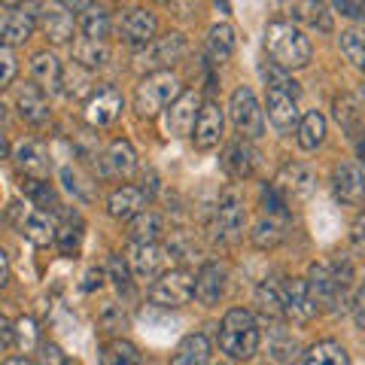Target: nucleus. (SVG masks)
Returning <instances> with one entry per match:
<instances>
[{
    "label": "nucleus",
    "instance_id": "nucleus-1",
    "mask_svg": "<svg viewBox=\"0 0 365 365\" xmlns=\"http://www.w3.org/2000/svg\"><path fill=\"white\" fill-rule=\"evenodd\" d=\"M350 262H314L304 283L319 311H338L350 304Z\"/></svg>",
    "mask_w": 365,
    "mask_h": 365
},
{
    "label": "nucleus",
    "instance_id": "nucleus-2",
    "mask_svg": "<svg viewBox=\"0 0 365 365\" xmlns=\"http://www.w3.org/2000/svg\"><path fill=\"white\" fill-rule=\"evenodd\" d=\"M265 52L283 71H302L311 64L314 46L295 21H271L265 28Z\"/></svg>",
    "mask_w": 365,
    "mask_h": 365
},
{
    "label": "nucleus",
    "instance_id": "nucleus-3",
    "mask_svg": "<svg viewBox=\"0 0 365 365\" xmlns=\"http://www.w3.org/2000/svg\"><path fill=\"white\" fill-rule=\"evenodd\" d=\"M259 323L256 317L244 311V307H232L225 317H222V326H220V347L222 353H228L232 359H253L256 350H259Z\"/></svg>",
    "mask_w": 365,
    "mask_h": 365
},
{
    "label": "nucleus",
    "instance_id": "nucleus-4",
    "mask_svg": "<svg viewBox=\"0 0 365 365\" xmlns=\"http://www.w3.org/2000/svg\"><path fill=\"white\" fill-rule=\"evenodd\" d=\"M180 95H182V86L170 71L146 73L134 91V110L140 119H155L158 113L174 104Z\"/></svg>",
    "mask_w": 365,
    "mask_h": 365
},
{
    "label": "nucleus",
    "instance_id": "nucleus-5",
    "mask_svg": "<svg viewBox=\"0 0 365 365\" xmlns=\"http://www.w3.org/2000/svg\"><path fill=\"white\" fill-rule=\"evenodd\" d=\"M195 295V274L186 268H170L150 287V302L155 307H182Z\"/></svg>",
    "mask_w": 365,
    "mask_h": 365
},
{
    "label": "nucleus",
    "instance_id": "nucleus-6",
    "mask_svg": "<svg viewBox=\"0 0 365 365\" xmlns=\"http://www.w3.org/2000/svg\"><path fill=\"white\" fill-rule=\"evenodd\" d=\"M228 116H232V125L244 140H259L265 134V116H262V107L250 86L235 88L232 101H228Z\"/></svg>",
    "mask_w": 365,
    "mask_h": 365
},
{
    "label": "nucleus",
    "instance_id": "nucleus-7",
    "mask_svg": "<svg viewBox=\"0 0 365 365\" xmlns=\"http://www.w3.org/2000/svg\"><path fill=\"white\" fill-rule=\"evenodd\" d=\"M247 228V210H244V198L235 189H228L225 195L216 204L213 213V237L220 244H235L244 237Z\"/></svg>",
    "mask_w": 365,
    "mask_h": 365
},
{
    "label": "nucleus",
    "instance_id": "nucleus-8",
    "mask_svg": "<svg viewBox=\"0 0 365 365\" xmlns=\"http://www.w3.org/2000/svg\"><path fill=\"white\" fill-rule=\"evenodd\" d=\"M182 55H186V37L177 31H168L162 37H155L146 49L140 52V67L150 73H158V71H170V64L182 61Z\"/></svg>",
    "mask_w": 365,
    "mask_h": 365
},
{
    "label": "nucleus",
    "instance_id": "nucleus-9",
    "mask_svg": "<svg viewBox=\"0 0 365 365\" xmlns=\"http://www.w3.org/2000/svg\"><path fill=\"white\" fill-rule=\"evenodd\" d=\"M122 113V95L116 86H98L91 88V95L86 98V119L95 128H107L119 119Z\"/></svg>",
    "mask_w": 365,
    "mask_h": 365
},
{
    "label": "nucleus",
    "instance_id": "nucleus-10",
    "mask_svg": "<svg viewBox=\"0 0 365 365\" xmlns=\"http://www.w3.org/2000/svg\"><path fill=\"white\" fill-rule=\"evenodd\" d=\"M274 189H277L283 198L304 201V198H311L317 192V174H314L311 165H302V162L283 165L277 180H274Z\"/></svg>",
    "mask_w": 365,
    "mask_h": 365
},
{
    "label": "nucleus",
    "instance_id": "nucleus-11",
    "mask_svg": "<svg viewBox=\"0 0 365 365\" xmlns=\"http://www.w3.org/2000/svg\"><path fill=\"white\" fill-rule=\"evenodd\" d=\"M317 314H319V307L311 299V292H307V283L299 277L283 280V319L304 326V323H311Z\"/></svg>",
    "mask_w": 365,
    "mask_h": 365
},
{
    "label": "nucleus",
    "instance_id": "nucleus-12",
    "mask_svg": "<svg viewBox=\"0 0 365 365\" xmlns=\"http://www.w3.org/2000/svg\"><path fill=\"white\" fill-rule=\"evenodd\" d=\"M13 213H16V222H19V232L28 237L31 244L37 247H46L55 241V235H58V225L52 222V216L40 210V207H21V204H13Z\"/></svg>",
    "mask_w": 365,
    "mask_h": 365
},
{
    "label": "nucleus",
    "instance_id": "nucleus-13",
    "mask_svg": "<svg viewBox=\"0 0 365 365\" xmlns=\"http://www.w3.org/2000/svg\"><path fill=\"white\" fill-rule=\"evenodd\" d=\"M295 98L299 95H292V91H283V88H268V101H265V107H268V122H271V128L277 131V134H292L295 128H299V107H295Z\"/></svg>",
    "mask_w": 365,
    "mask_h": 365
},
{
    "label": "nucleus",
    "instance_id": "nucleus-14",
    "mask_svg": "<svg viewBox=\"0 0 365 365\" xmlns=\"http://www.w3.org/2000/svg\"><path fill=\"white\" fill-rule=\"evenodd\" d=\"M155 28H158V21L155 16L150 13V9H128V13L122 16L119 21V34H122V40L134 46V49H146L153 40H155Z\"/></svg>",
    "mask_w": 365,
    "mask_h": 365
},
{
    "label": "nucleus",
    "instance_id": "nucleus-15",
    "mask_svg": "<svg viewBox=\"0 0 365 365\" xmlns=\"http://www.w3.org/2000/svg\"><path fill=\"white\" fill-rule=\"evenodd\" d=\"M198 110H201V98L195 91H182V95L168 107V116H165V128L170 137H186L192 128H195V119H198Z\"/></svg>",
    "mask_w": 365,
    "mask_h": 365
},
{
    "label": "nucleus",
    "instance_id": "nucleus-16",
    "mask_svg": "<svg viewBox=\"0 0 365 365\" xmlns=\"http://www.w3.org/2000/svg\"><path fill=\"white\" fill-rule=\"evenodd\" d=\"M332 192L344 204H362L365 198V174L356 162H341L332 170Z\"/></svg>",
    "mask_w": 365,
    "mask_h": 365
},
{
    "label": "nucleus",
    "instance_id": "nucleus-17",
    "mask_svg": "<svg viewBox=\"0 0 365 365\" xmlns=\"http://www.w3.org/2000/svg\"><path fill=\"white\" fill-rule=\"evenodd\" d=\"M192 140H195L198 150H213L222 137V110L216 101H201V110H198V119H195V128H192Z\"/></svg>",
    "mask_w": 365,
    "mask_h": 365
},
{
    "label": "nucleus",
    "instance_id": "nucleus-18",
    "mask_svg": "<svg viewBox=\"0 0 365 365\" xmlns=\"http://www.w3.org/2000/svg\"><path fill=\"white\" fill-rule=\"evenodd\" d=\"M283 13H287L295 25H307L317 31H332V19L323 0H280Z\"/></svg>",
    "mask_w": 365,
    "mask_h": 365
},
{
    "label": "nucleus",
    "instance_id": "nucleus-19",
    "mask_svg": "<svg viewBox=\"0 0 365 365\" xmlns=\"http://www.w3.org/2000/svg\"><path fill=\"white\" fill-rule=\"evenodd\" d=\"M13 162L25 177H40V180L49 177V168H52L49 153H46V146L40 140H21L13 150Z\"/></svg>",
    "mask_w": 365,
    "mask_h": 365
},
{
    "label": "nucleus",
    "instance_id": "nucleus-20",
    "mask_svg": "<svg viewBox=\"0 0 365 365\" xmlns=\"http://www.w3.org/2000/svg\"><path fill=\"white\" fill-rule=\"evenodd\" d=\"M225 292V268L216 265V262H207L201 265V271L195 274V299L201 304H216Z\"/></svg>",
    "mask_w": 365,
    "mask_h": 365
},
{
    "label": "nucleus",
    "instance_id": "nucleus-21",
    "mask_svg": "<svg viewBox=\"0 0 365 365\" xmlns=\"http://www.w3.org/2000/svg\"><path fill=\"white\" fill-rule=\"evenodd\" d=\"M16 107H19V116L31 125L49 122V101H46L43 88H37V86H21L16 91Z\"/></svg>",
    "mask_w": 365,
    "mask_h": 365
},
{
    "label": "nucleus",
    "instance_id": "nucleus-22",
    "mask_svg": "<svg viewBox=\"0 0 365 365\" xmlns=\"http://www.w3.org/2000/svg\"><path fill=\"white\" fill-rule=\"evenodd\" d=\"M34 25H37V19L28 9H16V13H9L4 21H0V46H21L31 40L34 34Z\"/></svg>",
    "mask_w": 365,
    "mask_h": 365
},
{
    "label": "nucleus",
    "instance_id": "nucleus-23",
    "mask_svg": "<svg viewBox=\"0 0 365 365\" xmlns=\"http://www.w3.org/2000/svg\"><path fill=\"white\" fill-rule=\"evenodd\" d=\"M143 204H146L143 189H137V186H119L107 198V213L113 216V220H134V216L143 210Z\"/></svg>",
    "mask_w": 365,
    "mask_h": 365
},
{
    "label": "nucleus",
    "instance_id": "nucleus-24",
    "mask_svg": "<svg viewBox=\"0 0 365 365\" xmlns=\"http://www.w3.org/2000/svg\"><path fill=\"white\" fill-rule=\"evenodd\" d=\"M256 150L250 146L247 140H237V143H232L225 150V155H222V168L232 174L235 180H247V177H253V170H256Z\"/></svg>",
    "mask_w": 365,
    "mask_h": 365
},
{
    "label": "nucleus",
    "instance_id": "nucleus-25",
    "mask_svg": "<svg viewBox=\"0 0 365 365\" xmlns=\"http://www.w3.org/2000/svg\"><path fill=\"white\" fill-rule=\"evenodd\" d=\"M162 247L158 244H131L128 256H125V262H128V268L137 274L140 280L153 277V274L162 268Z\"/></svg>",
    "mask_w": 365,
    "mask_h": 365
},
{
    "label": "nucleus",
    "instance_id": "nucleus-26",
    "mask_svg": "<svg viewBox=\"0 0 365 365\" xmlns=\"http://www.w3.org/2000/svg\"><path fill=\"white\" fill-rule=\"evenodd\" d=\"M210 362V341L207 335H186L177 344L174 356H170V365H207Z\"/></svg>",
    "mask_w": 365,
    "mask_h": 365
},
{
    "label": "nucleus",
    "instance_id": "nucleus-27",
    "mask_svg": "<svg viewBox=\"0 0 365 365\" xmlns=\"http://www.w3.org/2000/svg\"><path fill=\"white\" fill-rule=\"evenodd\" d=\"M40 25H43L46 40H52L55 46L67 43V40L73 37V16L67 13L64 6H49V9H43Z\"/></svg>",
    "mask_w": 365,
    "mask_h": 365
},
{
    "label": "nucleus",
    "instance_id": "nucleus-28",
    "mask_svg": "<svg viewBox=\"0 0 365 365\" xmlns=\"http://www.w3.org/2000/svg\"><path fill=\"white\" fill-rule=\"evenodd\" d=\"M73 61L86 71H98L110 61V46L107 40H91V37H79L73 43Z\"/></svg>",
    "mask_w": 365,
    "mask_h": 365
},
{
    "label": "nucleus",
    "instance_id": "nucleus-29",
    "mask_svg": "<svg viewBox=\"0 0 365 365\" xmlns=\"http://www.w3.org/2000/svg\"><path fill=\"white\" fill-rule=\"evenodd\" d=\"M283 237H287V216L280 213H265L253 228V244L259 250H274Z\"/></svg>",
    "mask_w": 365,
    "mask_h": 365
},
{
    "label": "nucleus",
    "instance_id": "nucleus-30",
    "mask_svg": "<svg viewBox=\"0 0 365 365\" xmlns=\"http://www.w3.org/2000/svg\"><path fill=\"white\" fill-rule=\"evenodd\" d=\"M104 162L113 177H131L137 170V153L128 140H113L104 153Z\"/></svg>",
    "mask_w": 365,
    "mask_h": 365
},
{
    "label": "nucleus",
    "instance_id": "nucleus-31",
    "mask_svg": "<svg viewBox=\"0 0 365 365\" xmlns=\"http://www.w3.org/2000/svg\"><path fill=\"white\" fill-rule=\"evenodd\" d=\"M235 46H237V37H235L232 25H213L210 28V34H207V55L216 64H225L228 58H232Z\"/></svg>",
    "mask_w": 365,
    "mask_h": 365
},
{
    "label": "nucleus",
    "instance_id": "nucleus-32",
    "mask_svg": "<svg viewBox=\"0 0 365 365\" xmlns=\"http://www.w3.org/2000/svg\"><path fill=\"white\" fill-rule=\"evenodd\" d=\"M295 140H299L302 150H317L319 143L326 140V119H323V113H304L302 122H299V128H295Z\"/></svg>",
    "mask_w": 365,
    "mask_h": 365
},
{
    "label": "nucleus",
    "instance_id": "nucleus-33",
    "mask_svg": "<svg viewBox=\"0 0 365 365\" xmlns=\"http://www.w3.org/2000/svg\"><path fill=\"white\" fill-rule=\"evenodd\" d=\"M31 73L40 83V88H58L61 86V64L52 52H37L31 58Z\"/></svg>",
    "mask_w": 365,
    "mask_h": 365
},
{
    "label": "nucleus",
    "instance_id": "nucleus-34",
    "mask_svg": "<svg viewBox=\"0 0 365 365\" xmlns=\"http://www.w3.org/2000/svg\"><path fill=\"white\" fill-rule=\"evenodd\" d=\"M101 365H143L140 350L125 338H113L101 347Z\"/></svg>",
    "mask_w": 365,
    "mask_h": 365
},
{
    "label": "nucleus",
    "instance_id": "nucleus-35",
    "mask_svg": "<svg viewBox=\"0 0 365 365\" xmlns=\"http://www.w3.org/2000/svg\"><path fill=\"white\" fill-rule=\"evenodd\" d=\"M302 365H350V356L338 341H319L304 353Z\"/></svg>",
    "mask_w": 365,
    "mask_h": 365
},
{
    "label": "nucleus",
    "instance_id": "nucleus-36",
    "mask_svg": "<svg viewBox=\"0 0 365 365\" xmlns=\"http://www.w3.org/2000/svg\"><path fill=\"white\" fill-rule=\"evenodd\" d=\"M21 192L37 204L40 210H46V213H52V210H58L61 204H58V195H55V189L49 186L46 180H40V177H21Z\"/></svg>",
    "mask_w": 365,
    "mask_h": 365
},
{
    "label": "nucleus",
    "instance_id": "nucleus-37",
    "mask_svg": "<svg viewBox=\"0 0 365 365\" xmlns=\"http://www.w3.org/2000/svg\"><path fill=\"white\" fill-rule=\"evenodd\" d=\"M162 220H158V216L153 213V210H140L131 220V241L134 244H155L158 237H162Z\"/></svg>",
    "mask_w": 365,
    "mask_h": 365
},
{
    "label": "nucleus",
    "instance_id": "nucleus-38",
    "mask_svg": "<svg viewBox=\"0 0 365 365\" xmlns=\"http://www.w3.org/2000/svg\"><path fill=\"white\" fill-rule=\"evenodd\" d=\"M76 28H79V34H83V37L107 40V34H110V16H107L101 6H88V9H83V13H79Z\"/></svg>",
    "mask_w": 365,
    "mask_h": 365
},
{
    "label": "nucleus",
    "instance_id": "nucleus-39",
    "mask_svg": "<svg viewBox=\"0 0 365 365\" xmlns=\"http://www.w3.org/2000/svg\"><path fill=\"white\" fill-rule=\"evenodd\" d=\"M256 302L268 317H283V280L280 277L262 280L256 289Z\"/></svg>",
    "mask_w": 365,
    "mask_h": 365
},
{
    "label": "nucleus",
    "instance_id": "nucleus-40",
    "mask_svg": "<svg viewBox=\"0 0 365 365\" xmlns=\"http://www.w3.org/2000/svg\"><path fill=\"white\" fill-rule=\"evenodd\" d=\"M335 119H338V125L350 137H359L362 134V110L356 107V101H353V98H347V95H338L335 98Z\"/></svg>",
    "mask_w": 365,
    "mask_h": 365
},
{
    "label": "nucleus",
    "instance_id": "nucleus-41",
    "mask_svg": "<svg viewBox=\"0 0 365 365\" xmlns=\"http://www.w3.org/2000/svg\"><path fill=\"white\" fill-rule=\"evenodd\" d=\"M268 350L277 362H292L299 356V341H295L283 326H271V335H268Z\"/></svg>",
    "mask_w": 365,
    "mask_h": 365
},
{
    "label": "nucleus",
    "instance_id": "nucleus-42",
    "mask_svg": "<svg viewBox=\"0 0 365 365\" xmlns=\"http://www.w3.org/2000/svg\"><path fill=\"white\" fill-rule=\"evenodd\" d=\"M341 52H344V58L365 71V31H344L341 34Z\"/></svg>",
    "mask_w": 365,
    "mask_h": 365
},
{
    "label": "nucleus",
    "instance_id": "nucleus-43",
    "mask_svg": "<svg viewBox=\"0 0 365 365\" xmlns=\"http://www.w3.org/2000/svg\"><path fill=\"white\" fill-rule=\"evenodd\" d=\"M61 86H64V91L71 98H83L86 91H88V86H91V71H86V67H79L76 61L67 67V71L61 73ZM91 95V91H88Z\"/></svg>",
    "mask_w": 365,
    "mask_h": 365
},
{
    "label": "nucleus",
    "instance_id": "nucleus-44",
    "mask_svg": "<svg viewBox=\"0 0 365 365\" xmlns=\"http://www.w3.org/2000/svg\"><path fill=\"white\" fill-rule=\"evenodd\" d=\"M259 73H262V79H265V86H268V88H283V91H292V95H299V88H295V83L287 76V71H283V67H277L274 61L262 64V67H259Z\"/></svg>",
    "mask_w": 365,
    "mask_h": 365
},
{
    "label": "nucleus",
    "instance_id": "nucleus-45",
    "mask_svg": "<svg viewBox=\"0 0 365 365\" xmlns=\"http://www.w3.org/2000/svg\"><path fill=\"white\" fill-rule=\"evenodd\" d=\"M16 71H19V64H16L13 49H9V46H0V88H6L9 83H13Z\"/></svg>",
    "mask_w": 365,
    "mask_h": 365
},
{
    "label": "nucleus",
    "instance_id": "nucleus-46",
    "mask_svg": "<svg viewBox=\"0 0 365 365\" xmlns=\"http://www.w3.org/2000/svg\"><path fill=\"white\" fill-rule=\"evenodd\" d=\"M55 244H58V250H61L64 256L76 253V250H79V228H73V225H61V228H58V235H55Z\"/></svg>",
    "mask_w": 365,
    "mask_h": 365
},
{
    "label": "nucleus",
    "instance_id": "nucleus-47",
    "mask_svg": "<svg viewBox=\"0 0 365 365\" xmlns=\"http://www.w3.org/2000/svg\"><path fill=\"white\" fill-rule=\"evenodd\" d=\"M16 344L21 350H31L34 344H37V329H34V323H31V319H25V317L16 323Z\"/></svg>",
    "mask_w": 365,
    "mask_h": 365
},
{
    "label": "nucleus",
    "instance_id": "nucleus-48",
    "mask_svg": "<svg viewBox=\"0 0 365 365\" xmlns=\"http://www.w3.org/2000/svg\"><path fill=\"white\" fill-rule=\"evenodd\" d=\"M37 365H71V359H67V353L58 344H40Z\"/></svg>",
    "mask_w": 365,
    "mask_h": 365
},
{
    "label": "nucleus",
    "instance_id": "nucleus-49",
    "mask_svg": "<svg viewBox=\"0 0 365 365\" xmlns=\"http://www.w3.org/2000/svg\"><path fill=\"white\" fill-rule=\"evenodd\" d=\"M335 9L347 19H365V0H332Z\"/></svg>",
    "mask_w": 365,
    "mask_h": 365
},
{
    "label": "nucleus",
    "instance_id": "nucleus-50",
    "mask_svg": "<svg viewBox=\"0 0 365 365\" xmlns=\"http://www.w3.org/2000/svg\"><path fill=\"white\" fill-rule=\"evenodd\" d=\"M128 262H122L119 256L116 259H110V277H113V283H116V289H125L128 287Z\"/></svg>",
    "mask_w": 365,
    "mask_h": 365
},
{
    "label": "nucleus",
    "instance_id": "nucleus-51",
    "mask_svg": "<svg viewBox=\"0 0 365 365\" xmlns=\"http://www.w3.org/2000/svg\"><path fill=\"white\" fill-rule=\"evenodd\" d=\"M350 307H353V319H356V326L365 329V283L356 289V295H353Z\"/></svg>",
    "mask_w": 365,
    "mask_h": 365
},
{
    "label": "nucleus",
    "instance_id": "nucleus-52",
    "mask_svg": "<svg viewBox=\"0 0 365 365\" xmlns=\"http://www.w3.org/2000/svg\"><path fill=\"white\" fill-rule=\"evenodd\" d=\"M350 241H353V247L365 253V210L356 216V222H353V228H350Z\"/></svg>",
    "mask_w": 365,
    "mask_h": 365
},
{
    "label": "nucleus",
    "instance_id": "nucleus-53",
    "mask_svg": "<svg viewBox=\"0 0 365 365\" xmlns=\"http://www.w3.org/2000/svg\"><path fill=\"white\" fill-rule=\"evenodd\" d=\"M13 341H16V323H9V319L0 314V350H6Z\"/></svg>",
    "mask_w": 365,
    "mask_h": 365
},
{
    "label": "nucleus",
    "instance_id": "nucleus-54",
    "mask_svg": "<svg viewBox=\"0 0 365 365\" xmlns=\"http://www.w3.org/2000/svg\"><path fill=\"white\" fill-rule=\"evenodd\" d=\"M64 9H71V13H83V9L91 6V0H58Z\"/></svg>",
    "mask_w": 365,
    "mask_h": 365
},
{
    "label": "nucleus",
    "instance_id": "nucleus-55",
    "mask_svg": "<svg viewBox=\"0 0 365 365\" xmlns=\"http://www.w3.org/2000/svg\"><path fill=\"white\" fill-rule=\"evenodd\" d=\"M9 280V259H6V253L0 250V287Z\"/></svg>",
    "mask_w": 365,
    "mask_h": 365
},
{
    "label": "nucleus",
    "instance_id": "nucleus-56",
    "mask_svg": "<svg viewBox=\"0 0 365 365\" xmlns=\"http://www.w3.org/2000/svg\"><path fill=\"white\" fill-rule=\"evenodd\" d=\"M0 365H34L28 356H9V359H4Z\"/></svg>",
    "mask_w": 365,
    "mask_h": 365
},
{
    "label": "nucleus",
    "instance_id": "nucleus-57",
    "mask_svg": "<svg viewBox=\"0 0 365 365\" xmlns=\"http://www.w3.org/2000/svg\"><path fill=\"white\" fill-rule=\"evenodd\" d=\"M9 155V140H6V134L0 131V158H6Z\"/></svg>",
    "mask_w": 365,
    "mask_h": 365
},
{
    "label": "nucleus",
    "instance_id": "nucleus-58",
    "mask_svg": "<svg viewBox=\"0 0 365 365\" xmlns=\"http://www.w3.org/2000/svg\"><path fill=\"white\" fill-rule=\"evenodd\" d=\"M216 6H220L222 13H232V4H228V0H216Z\"/></svg>",
    "mask_w": 365,
    "mask_h": 365
},
{
    "label": "nucleus",
    "instance_id": "nucleus-59",
    "mask_svg": "<svg viewBox=\"0 0 365 365\" xmlns=\"http://www.w3.org/2000/svg\"><path fill=\"white\" fill-rule=\"evenodd\" d=\"M4 6H19V4H25V0H0Z\"/></svg>",
    "mask_w": 365,
    "mask_h": 365
},
{
    "label": "nucleus",
    "instance_id": "nucleus-60",
    "mask_svg": "<svg viewBox=\"0 0 365 365\" xmlns=\"http://www.w3.org/2000/svg\"><path fill=\"white\" fill-rule=\"evenodd\" d=\"M362 107H365V88H362Z\"/></svg>",
    "mask_w": 365,
    "mask_h": 365
},
{
    "label": "nucleus",
    "instance_id": "nucleus-61",
    "mask_svg": "<svg viewBox=\"0 0 365 365\" xmlns=\"http://www.w3.org/2000/svg\"><path fill=\"white\" fill-rule=\"evenodd\" d=\"M155 4H168V0H155Z\"/></svg>",
    "mask_w": 365,
    "mask_h": 365
},
{
    "label": "nucleus",
    "instance_id": "nucleus-62",
    "mask_svg": "<svg viewBox=\"0 0 365 365\" xmlns=\"http://www.w3.org/2000/svg\"><path fill=\"white\" fill-rule=\"evenodd\" d=\"M220 365H225V362H220Z\"/></svg>",
    "mask_w": 365,
    "mask_h": 365
}]
</instances>
